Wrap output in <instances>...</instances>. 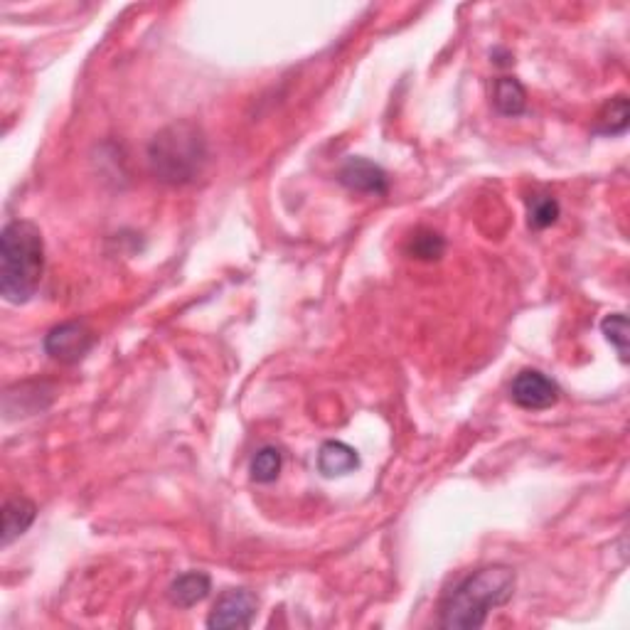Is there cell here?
Wrapping results in <instances>:
<instances>
[{"label":"cell","instance_id":"cell-1","mask_svg":"<svg viewBox=\"0 0 630 630\" xmlns=\"http://www.w3.org/2000/svg\"><path fill=\"white\" fill-rule=\"evenodd\" d=\"M517 574L505 564H490L458 581L439 608V626L446 630H473L485 626L490 611L505 606L515 594Z\"/></svg>","mask_w":630,"mask_h":630},{"label":"cell","instance_id":"cell-2","mask_svg":"<svg viewBox=\"0 0 630 630\" xmlns=\"http://www.w3.org/2000/svg\"><path fill=\"white\" fill-rule=\"evenodd\" d=\"M45 274V239L37 224L13 220L0 232V296L23 306L37 293Z\"/></svg>","mask_w":630,"mask_h":630},{"label":"cell","instance_id":"cell-3","mask_svg":"<svg viewBox=\"0 0 630 630\" xmlns=\"http://www.w3.org/2000/svg\"><path fill=\"white\" fill-rule=\"evenodd\" d=\"M210 158L207 136L195 121H175L153 136L148 146V165L160 183H195Z\"/></svg>","mask_w":630,"mask_h":630},{"label":"cell","instance_id":"cell-4","mask_svg":"<svg viewBox=\"0 0 630 630\" xmlns=\"http://www.w3.org/2000/svg\"><path fill=\"white\" fill-rule=\"evenodd\" d=\"M96 345V333L82 320H69L45 335V352L62 365L84 360Z\"/></svg>","mask_w":630,"mask_h":630},{"label":"cell","instance_id":"cell-5","mask_svg":"<svg viewBox=\"0 0 630 630\" xmlns=\"http://www.w3.org/2000/svg\"><path fill=\"white\" fill-rule=\"evenodd\" d=\"M559 394V384L539 370H522L510 387L512 402L527 411L552 409L559 402Z\"/></svg>","mask_w":630,"mask_h":630},{"label":"cell","instance_id":"cell-6","mask_svg":"<svg viewBox=\"0 0 630 630\" xmlns=\"http://www.w3.org/2000/svg\"><path fill=\"white\" fill-rule=\"evenodd\" d=\"M256 608H259V599L249 589H227L212 606L207 628H249Z\"/></svg>","mask_w":630,"mask_h":630},{"label":"cell","instance_id":"cell-7","mask_svg":"<svg viewBox=\"0 0 630 630\" xmlns=\"http://www.w3.org/2000/svg\"><path fill=\"white\" fill-rule=\"evenodd\" d=\"M338 180L347 190L362 192V195L382 197L389 192L387 173L367 158H347L343 168L338 170Z\"/></svg>","mask_w":630,"mask_h":630},{"label":"cell","instance_id":"cell-8","mask_svg":"<svg viewBox=\"0 0 630 630\" xmlns=\"http://www.w3.org/2000/svg\"><path fill=\"white\" fill-rule=\"evenodd\" d=\"M360 468V456L352 446L343 441H325L318 451V471L325 478H340V475L355 473Z\"/></svg>","mask_w":630,"mask_h":630},{"label":"cell","instance_id":"cell-9","mask_svg":"<svg viewBox=\"0 0 630 630\" xmlns=\"http://www.w3.org/2000/svg\"><path fill=\"white\" fill-rule=\"evenodd\" d=\"M37 517V507L28 498H13L3 505V532H0V544L8 547L15 539H20L30 530Z\"/></svg>","mask_w":630,"mask_h":630},{"label":"cell","instance_id":"cell-10","mask_svg":"<svg viewBox=\"0 0 630 630\" xmlns=\"http://www.w3.org/2000/svg\"><path fill=\"white\" fill-rule=\"evenodd\" d=\"M212 589V579L205 571H185L170 584L168 596L178 608H192L207 599Z\"/></svg>","mask_w":630,"mask_h":630},{"label":"cell","instance_id":"cell-11","mask_svg":"<svg viewBox=\"0 0 630 630\" xmlns=\"http://www.w3.org/2000/svg\"><path fill=\"white\" fill-rule=\"evenodd\" d=\"M493 104L498 114L503 116H520L527 109V92L522 87L520 79L515 77H500L495 82Z\"/></svg>","mask_w":630,"mask_h":630},{"label":"cell","instance_id":"cell-12","mask_svg":"<svg viewBox=\"0 0 630 630\" xmlns=\"http://www.w3.org/2000/svg\"><path fill=\"white\" fill-rule=\"evenodd\" d=\"M628 121H630L628 99L623 94H618L601 109L594 131L601 133V136H621V133L628 131Z\"/></svg>","mask_w":630,"mask_h":630},{"label":"cell","instance_id":"cell-13","mask_svg":"<svg viewBox=\"0 0 630 630\" xmlns=\"http://www.w3.org/2000/svg\"><path fill=\"white\" fill-rule=\"evenodd\" d=\"M281 466H284V456L276 446H264L254 453L252 466H249V473H252L254 483L269 485L279 478Z\"/></svg>","mask_w":630,"mask_h":630},{"label":"cell","instance_id":"cell-14","mask_svg":"<svg viewBox=\"0 0 630 630\" xmlns=\"http://www.w3.org/2000/svg\"><path fill=\"white\" fill-rule=\"evenodd\" d=\"M446 252V239L434 229H416L409 239V254L421 261H439Z\"/></svg>","mask_w":630,"mask_h":630},{"label":"cell","instance_id":"cell-15","mask_svg":"<svg viewBox=\"0 0 630 630\" xmlns=\"http://www.w3.org/2000/svg\"><path fill=\"white\" fill-rule=\"evenodd\" d=\"M562 215V207H559L557 197L552 195H532L530 210H527V222L532 229H547Z\"/></svg>","mask_w":630,"mask_h":630},{"label":"cell","instance_id":"cell-16","mask_svg":"<svg viewBox=\"0 0 630 630\" xmlns=\"http://www.w3.org/2000/svg\"><path fill=\"white\" fill-rule=\"evenodd\" d=\"M601 333L618 350L621 362H628V318L623 313H611L601 320Z\"/></svg>","mask_w":630,"mask_h":630}]
</instances>
